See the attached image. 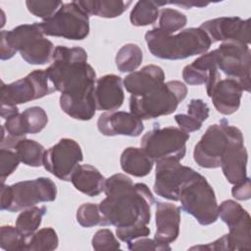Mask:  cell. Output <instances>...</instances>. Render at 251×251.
Segmentation results:
<instances>
[{"instance_id":"e0dca14e","label":"cell","mask_w":251,"mask_h":251,"mask_svg":"<svg viewBox=\"0 0 251 251\" xmlns=\"http://www.w3.org/2000/svg\"><path fill=\"white\" fill-rule=\"evenodd\" d=\"M247 159L243 134H240L229 143L221 159L220 167L229 183L237 184L247 177Z\"/></svg>"},{"instance_id":"277c9868","label":"cell","mask_w":251,"mask_h":251,"mask_svg":"<svg viewBox=\"0 0 251 251\" xmlns=\"http://www.w3.org/2000/svg\"><path fill=\"white\" fill-rule=\"evenodd\" d=\"M187 95L186 85L178 80L164 82L150 91L129 97V110L142 120L156 119L173 114Z\"/></svg>"},{"instance_id":"f1b7e54d","label":"cell","mask_w":251,"mask_h":251,"mask_svg":"<svg viewBox=\"0 0 251 251\" xmlns=\"http://www.w3.org/2000/svg\"><path fill=\"white\" fill-rule=\"evenodd\" d=\"M162 1H138L132 8L129 20L134 26L153 25L159 17V8L166 5Z\"/></svg>"},{"instance_id":"3957f363","label":"cell","mask_w":251,"mask_h":251,"mask_svg":"<svg viewBox=\"0 0 251 251\" xmlns=\"http://www.w3.org/2000/svg\"><path fill=\"white\" fill-rule=\"evenodd\" d=\"M145 41L150 53L163 60H183L202 55L213 44L200 27L185 28L176 34H167L154 27L145 33Z\"/></svg>"},{"instance_id":"cb8c5ba5","label":"cell","mask_w":251,"mask_h":251,"mask_svg":"<svg viewBox=\"0 0 251 251\" xmlns=\"http://www.w3.org/2000/svg\"><path fill=\"white\" fill-rule=\"evenodd\" d=\"M214 50L206 52L196 58L182 70V78L189 85H200L207 82L210 75L217 71ZM219 71V70H218Z\"/></svg>"},{"instance_id":"484cf974","label":"cell","mask_w":251,"mask_h":251,"mask_svg":"<svg viewBox=\"0 0 251 251\" xmlns=\"http://www.w3.org/2000/svg\"><path fill=\"white\" fill-rule=\"evenodd\" d=\"M210 109L202 99H191L187 106L186 114H177L175 121L182 131L190 133L199 130L209 117Z\"/></svg>"},{"instance_id":"60d3db41","label":"cell","mask_w":251,"mask_h":251,"mask_svg":"<svg viewBox=\"0 0 251 251\" xmlns=\"http://www.w3.org/2000/svg\"><path fill=\"white\" fill-rule=\"evenodd\" d=\"M127 248L129 250H157V251H164V250H171L170 245L160 244L155 241V239L145 237H139L127 243Z\"/></svg>"},{"instance_id":"7402d4cb","label":"cell","mask_w":251,"mask_h":251,"mask_svg":"<svg viewBox=\"0 0 251 251\" xmlns=\"http://www.w3.org/2000/svg\"><path fill=\"white\" fill-rule=\"evenodd\" d=\"M165 82L163 69L156 65L144 66L141 70L127 75L124 80V87L133 96H140Z\"/></svg>"},{"instance_id":"30bf717a","label":"cell","mask_w":251,"mask_h":251,"mask_svg":"<svg viewBox=\"0 0 251 251\" xmlns=\"http://www.w3.org/2000/svg\"><path fill=\"white\" fill-rule=\"evenodd\" d=\"M45 70H34L25 77L6 84L2 81L1 106H17L55 92Z\"/></svg>"},{"instance_id":"ab89813d","label":"cell","mask_w":251,"mask_h":251,"mask_svg":"<svg viewBox=\"0 0 251 251\" xmlns=\"http://www.w3.org/2000/svg\"><path fill=\"white\" fill-rule=\"evenodd\" d=\"M94 250H116L121 248V243L109 228H101L95 232L91 239Z\"/></svg>"},{"instance_id":"ba28073f","label":"cell","mask_w":251,"mask_h":251,"mask_svg":"<svg viewBox=\"0 0 251 251\" xmlns=\"http://www.w3.org/2000/svg\"><path fill=\"white\" fill-rule=\"evenodd\" d=\"M40 27L44 35L82 40L89 34V16L75 1L63 3L49 19L42 21Z\"/></svg>"},{"instance_id":"52a82bcc","label":"cell","mask_w":251,"mask_h":251,"mask_svg":"<svg viewBox=\"0 0 251 251\" xmlns=\"http://www.w3.org/2000/svg\"><path fill=\"white\" fill-rule=\"evenodd\" d=\"M241 130L228 125L226 120L220 124L208 126L201 139L194 146L193 159L195 163L205 169H217L221 166V159L229 143L238 135Z\"/></svg>"},{"instance_id":"4fadbf2b","label":"cell","mask_w":251,"mask_h":251,"mask_svg":"<svg viewBox=\"0 0 251 251\" xmlns=\"http://www.w3.org/2000/svg\"><path fill=\"white\" fill-rule=\"evenodd\" d=\"M83 160L80 145L72 138H61L55 145L46 150L43 160L44 169L64 181H71V177Z\"/></svg>"},{"instance_id":"9c48e42d","label":"cell","mask_w":251,"mask_h":251,"mask_svg":"<svg viewBox=\"0 0 251 251\" xmlns=\"http://www.w3.org/2000/svg\"><path fill=\"white\" fill-rule=\"evenodd\" d=\"M189 133L176 126H155L140 140V148L154 161L165 158L182 160L186 153Z\"/></svg>"},{"instance_id":"d6a6232c","label":"cell","mask_w":251,"mask_h":251,"mask_svg":"<svg viewBox=\"0 0 251 251\" xmlns=\"http://www.w3.org/2000/svg\"><path fill=\"white\" fill-rule=\"evenodd\" d=\"M59 238L52 227H43L26 237L25 251H52L58 248Z\"/></svg>"},{"instance_id":"1f68e13d","label":"cell","mask_w":251,"mask_h":251,"mask_svg":"<svg viewBox=\"0 0 251 251\" xmlns=\"http://www.w3.org/2000/svg\"><path fill=\"white\" fill-rule=\"evenodd\" d=\"M45 206H32L24 209L16 220V227L25 235L29 236L34 233L41 225L42 219L46 214Z\"/></svg>"},{"instance_id":"83f0119b","label":"cell","mask_w":251,"mask_h":251,"mask_svg":"<svg viewBox=\"0 0 251 251\" xmlns=\"http://www.w3.org/2000/svg\"><path fill=\"white\" fill-rule=\"evenodd\" d=\"M54 50L53 43L43 36L30 41L20 50V54L30 65H45L52 62Z\"/></svg>"},{"instance_id":"4dcf8cb0","label":"cell","mask_w":251,"mask_h":251,"mask_svg":"<svg viewBox=\"0 0 251 251\" xmlns=\"http://www.w3.org/2000/svg\"><path fill=\"white\" fill-rule=\"evenodd\" d=\"M141 48L134 43H126L120 48L116 55V66L121 73H132L142 63Z\"/></svg>"},{"instance_id":"f35d334b","label":"cell","mask_w":251,"mask_h":251,"mask_svg":"<svg viewBox=\"0 0 251 251\" xmlns=\"http://www.w3.org/2000/svg\"><path fill=\"white\" fill-rule=\"evenodd\" d=\"M19 156L15 149L0 148V179L4 183L6 178L11 176L20 164Z\"/></svg>"},{"instance_id":"b9f144b4","label":"cell","mask_w":251,"mask_h":251,"mask_svg":"<svg viewBox=\"0 0 251 251\" xmlns=\"http://www.w3.org/2000/svg\"><path fill=\"white\" fill-rule=\"evenodd\" d=\"M232 196L237 200H248L251 197V186H250V178L246 177L243 181L233 184L231 189Z\"/></svg>"},{"instance_id":"ffe728a7","label":"cell","mask_w":251,"mask_h":251,"mask_svg":"<svg viewBox=\"0 0 251 251\" xmlns=\"http://www.w3.org/2000/svg\"><path fill=\"white\" fill-rule=\"evenodd\" d=\"M155 223V241L160 244L169 245L174 242L179 234L180 208L173 203L157 201Z\"/></svg>"},{"instance_id":"74e56055","label":"cell","mask_w":251,"mask_h":251,"mask_svg":"<svg viewBox=\"0 0 251 251\" xmlns=\"http://www.w3.org/2000/svg\"><path fill=\"white\" fill-rule=\"evenodd\" d=\"M25 5L29 13L42 19L45 21L51 18L63 5L62 1H34L27 0L25 1Z\"/></svg>"},{"instance_id":"2e32d148","label":"cell","mask_w":251,"mask_h":251,"mask_svg":"<svg viewBox=\"0 0 251 251\" xmlns=\"http://www.w3.org/2000/svg\"><path fill=\"white\" fill-rule=\"evenodd\" d=\"M97 128L105 136L125 135L136 137L142 133L144 126L142 121L130 112L111 111L99 116Z\"/></svg>"},{"instance_id":"d4e9b609","label":"cell","mask_w":251,"mask_h":251,"mask_svg":"<svg viewBox=\"0 0 251 251\" xmlns=\"http://www.w3.org/2000/svg\"><path fill=\"white\" fill-rule=\"evenodd\" d=\"M154 161L145 153L142 148L127 147L120 158L122 170L136 177H143L149 175L153 169Z\"/></svg>"},{"instance_id":"8d00e7d4","label":"cell","mask_w":251,"mask_h":251,"mask_svg":"<svg viewBox=\"0 0 251 251\" xmlns=\"http://www.w3.org/2000/svg\"><path fill=\"white\" fill-rule=\"evenodd\" d=\"M76 221L83 227L104 226L99 206L94 203H84L80 205L76 211Z\"/></svg>"},{"instance_id":"9a60e30c","label":"cell","mask_w":251,"mask_h":251,"mask_svg":"<svg viewBox=\"0 0 251 251\" xmlns=\"http://www.w3.org/2000/svg\"><path fill=\"white\" fill-rule=\"evenodd\" d=\"M249 19L239 17H220L208 20L200 25L212 43L222 41H236L246 45L250 42Z\"/></svg>"},{"instance_id":"7c38bea8","label":"cell","mask_w":251,"mask_h":251,"mask_svg":"<svg viewBox=\"0 0 251 251\" xmlns=\"http://www.w3.org/2000/svg\"><path fill=\"white\" fill-rule=\"evenodd\" d=\"M155 170L154 192L165 199L178 201L179 192L185 182L193 178L198 172L183 166L178 160L165 158L157 160Z\"/></svg>"},{"instance_id":"44dd1931","label":"cell","mask_w":251,"mask_h":251,"mask_svg":"<svg viewBox=\"0 0 251 251\" xmlns=\"http://www.w3.org/2000/svg\"><path fill=\"white\" fill-rule=\"evenodd\" d=\"M94 96L97 110L106 112L118 110L125 100L122 77L113 74L99 77L95 83Z\"/></svg>"},{"instance_id":"8992f818","label":"cell","mask_w":251,"mask_h":251,"mask_svg":"<svg viewBox=\"0 0 251 251\" xmlns=\"http://www.w3.org/2000/svg\"><path fill=\"white\" fill-rule=\"evenodd\" d=\"M181 209L193 216L201 226H209L219 218V205L212 185L199 173L180 189Z\"/></svg>"},{"instance_id":"e575fe53","label":"cell","mask_w":251,"mask_h":251,"mask_svg":"<svg viewBox=\"0 0 251 251\" xmlns=\"http://www.w3.org/2000/svg\"><path fill=\"white\" fill-rule=\"evenodd\" d=\"M186 23V16L180 11L163 8L159 12V25L156 27L167 34H174L176 31L183 28Z\"/></svg>"},{"instance_id":"f546056e","label":"cell","mask_w":251,"mask_h":251,"mask_svg":"<svg viewBox=\"0 0 251 251\" xmlns=\"http://www.w3.org/2000/svg\"><path fill=\"white\" fill-rule=\"evenodd\" d=\"M19 159L22 163L28 167L38 168L43 166V160L45 155V148L39 142L23 138L14 147Z\"/></svg>"},{"instance_id":"d6986e66","label":"cell","mask_w":251,"mask_h":251,"mask_svg":"<svg viewBox=\"0 0 251 251\" xmlns=\"http://www.w3.org/2000/svg\"><path fill=\"white\" fill-rule=\"evenodd\" d=\"M39 23L24 24L11 30H2L0 37V58L9 60L30 41L43 37Z\"/></svg>"},{"instance_id":"5bb4252c","label":"cell","mask_w":251,"mask_h":251,"mask_svg":"<svg viewBox=\"0 0 251 251\" xmlns=\"http://www.w3.org/2000/svg\"><path fill=\"white\" fill-rule=\"evenodd\" d=\"M219 216L227 226L226 234L229 250L251 248V220L248 212L234 200L227 199L219 206Z\"/></svg>"},{"instance_id":"7bdbcfd3","label":"cell","mask_w":251,"mask_h":251,"mask_svg":"<svg viewBox=\"0 0 251 251\" xmlns=\"http://www.w3.org/2000/svg\"><path fill=\"white\" fill-rule=\"evenodd\" d=\"M167 4H173V5H177L182 7L183 9H190L192 7H198L202 8L205 6H208L210 3H205V2H192V1H180V2H166Z\"/></svg>"},{"instance_id":"8fae6325","label":"cell","mask_w":251,"mask_h":251,"mask_svg":"<svg viewBox=\"0 0 251 251\" xmlns=\"http://www.w3.org/2000/svg\"><path fill=\"white\" fill-rule=\"evenodd\" d=\"M219 72L228 78L237 80L243 91H250V65L251 52L249 45L226 41L214 50Z\"/></svg>"},{"instance_id":"836d02e7","label":"cell","mask_w":251,"mask_h":251,"mask_svg":"<svg viewBox=\"0 0 251 251\" xmlns=\"http://www.w3.org/2000/svg\"><path fill=\"white\" fill-rule=\"evenodd\" d=\"M21 122L25 134H36L47 126L48 116L43 108L32 106L21 113Z\"/></svg>"},{"instance_id":"6da1fadb","label":"cell","mask_w":251,"mask_h":251,"mask_svg":"<svg viewBox=\"0 0 251 251\" xmlns=\"http://www.w3.org/2000/svg\"><path fill=\"white\" fill-rule=\"evenodd\" d=\"M45 71L55 90L61 92L62 111L75 120H91L97 110L96 74L87 63L86 51L79 46H56L52 63Z\"/></svg>"},{"instance_id":"603a6c76","label":"cell","mask_w":251,"mask_h":251,"mask_svg":"<svg viewBox=\"0 0 251 251\" xmlns=\"http://www.w3.org/2000/svg\"><path fill=\"white\" fill-rule=\"evenodd\" d=\"M71 181L76 190L89 197H94L104 191L106 178L95 167L85 164L77 166Z\"/></svg>"},{"instance_id":"5b68a950","label":"cell","mask_w":251,"mask_h":251,"mask_svg":"<svg viewBox=\"0 0 251 251\" xmlns=\"http://www.w3.org/2000/svg\"><path fill=\"white\" fill-rule=\"evenodd\" d=\"M57 197V186L48 177H37L16 182L1 183V210L19 212L41 202H52Z\"/></svg>"},{"instance_id":"4316f807","label":"cell","mask_w":251,"mask_h":251,"mask_svg":"<svg viewBox=\"0 0 251 251\" xmlns=\"http://www.w3.org/2000/svg\"><path fill=\"white\" fill-rule=\"evenodd\" d=\"M75 2L88 16L106 19L120 17L132 3L124 0H78Z\"/></svg>"},{"instance_id":"d590c367","label":"cell","mask_w":251,"mask_h":251,"mask_svg":"<svg viewBox=\"0 0 251 251\" xmlns=\"http://www.w3.org/2000/svg\"><path fill=\"white\" fill-rule=\"evenodd\" d=\"M26 236L16 226L7 225L0 227V247L7 251H25Z\"/></svg>"},{"instance_id":"ac0fdd59","label":"cell","mask_w":251,"mask_h":251,"mask_svg":"<svg viewBox=\"0 0 251 251\" xmlns=\"http://www.w3.org/2000/svg\"><path fill=\"white\" fill-rule=\"evenodd\" d=\"M216 110L225 116L235 113L240 106L243 88L233 78H220L210 89L206 90Z\"/></svg>"},{"instance_id":"7a4b0ae2","label":"cell","mask_w":251,"mask_h":251,"mask_svg":"<svg viewBox=\"0 0 251 251\" xmlns=\"http://www.w3.org/2000/svg\"><path fill=\"white\" fill-rule=\"evenodd\" d=\"M104 192L106 198L98 205L104 226H116L118 238L126 243L150 235L155 198L145 183H133L127 176L116 174L106 179Z\"/></svg>"}]
</instances>
